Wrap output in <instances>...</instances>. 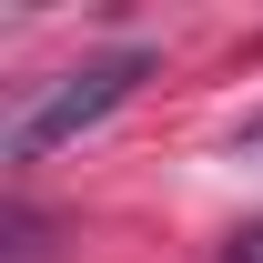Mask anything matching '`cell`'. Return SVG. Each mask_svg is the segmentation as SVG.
Instances as JSON below:
<instances>
[{
	"label": "cell",
	"instance_id": "cell-1",
	"mask_svg": "<svg viewBox=\"0 0 263 263\" xmlns=\"http://www.w3.org/2000/svg\"><path fill=\"white\" fill-rule=\"evenodd\" d=\"M142 81H152V51H142V41H122V51H91V61H81V71H61L41 101H21V122H10V162H21V172H31V162H51L71 132L111 122V111H122Z\"/></svg>",
	"mask_w": 263,
	"mask_h": 263
},
{
	"label": "cell",
	"instance_id": "cell-2",
	"mask_svg": "<svg viewBox=\"0 0 263 263\" xmlns=\"http://www.w3.org/2000/svg\"><path fill=\"white\" fill-rule=\"evenodd\" d=\"M223 152H233V162H243V172H263V111H253V122H243V132H233Z\"/></svg>",
	"mask_w": 263,
	"mask_h": 263
},
{
	"label": "cell",
	"instance_id": "cell-3",
	"mask_svg": "<svg viewBox=\"0 0 263 263\" xmlns=\"http://www.w3.org/2000/svg\"><path fill=\"white\" fill-rule=\"evenodd\" d=\"M10 263H41V223L31 213H10Z\"/></svg>",
	"mask_w": 263,
	"mask_h": 263
},
{
	"label": "cell",
	"instance_id": "cell-4",
	"mask_svg": "<svg viewBox=\"0 0 263 263\" xmlns=\"http://www.w3.org/2000/svg\"><path fill=\"white\" fill-rule=\"evenodd\" d=\"M223 263H263V223H243V233H233V243H223Z\"/></svg>",
	"mask_w": 263,
	"mask_h": 263
}]
</instances>
